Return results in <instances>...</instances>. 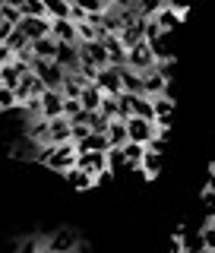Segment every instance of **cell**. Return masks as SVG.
Wrapping results in <instances>:
<instances>
[{"mask_svg": "<svg viewBox=\"0 0 215 253\" xmlns=\"http://www.w3.org/2000/svg\"><path fill=\"white\" fill-rule=\"evenodd\" d=\"M35 158L42 165H47L51 171L67 174V171L76 168V146H73V142H63V146H42Z\"/></svg>", "mask_w": 215, "mask_h": 253, "instance_id": "6da1fadb", "label": "cell"}, {"mask_svg": "<svg viewBox=\"0 0 215 253\" xmlns=\"http://www.w3.org/2000/svg\"><path fill=\"white\" fill-rule=\"evenodd\" d=\"M127 70H133V73H139V76L158 70V60H155L152 47H149L146 42H139L136 47H130V51H127Z\"/></svg>", "mask_w": 215, "mask_h": 253, "instance_id": "7a4b0ae2", "label": "cell"}, {"mask_svg": "<svg viewBox=\"0 0 215 253\" xmlns=\"http://www.w3.org/2000/svg\"><path fill=\"white\" fill-rule=\"evenodd\" d=\"M32 73L42 79V85H44L47 92H60L67 70L57 67V60H35V63H32Z\"/></svg>", "mask_w": 215, "mask_h": 253, "instance_id": "3957f363", "label": "cell"}, {"mask_svg": "<svg viewBox=\"0 0 215 253\" xmlns=\"http://www.w3.org/2000/svg\"><path fill=\"white\" fill-rule=\"evenodd\" d=\"M76 168L83 171V174H89V177H95V180L111 177V171H108V152H83V155H76Z\"/></svg>", "mask_w": 215, "mask_h": 253, "instance_id": "277c9868", "label": "cell"}, {"mask_svg": "<svg viewBox=\"0 0 215 253\" xmlns=\"http://www.w3.org/2000/svg\"><path fill=\"white\" fill-rule=\"evenodd\" d=\"M184 19H187V6H177V3H162V6H158V13L152 16V22L158 26L162 35H168L171 29H177Z\"/></svg>", "mask_w": 215, "mask_h": 253, "instance_id": "5b68a950", "label": "cell"}, {"mask_svg": "<svg viewBox=\"0 0 215 253\" xmlns=\"http://www.w3.org/2000/svg\"><path fill=\"white\" fill-rule=\"evenodd\" d=\"M127 133H130V142H139V146H152L158 139L155 124L142 121V117H130V121H127Z\"/></svg>", "mask_w": 215, "mask_h": 253, "instance_id": "8992f818", "label": "cell"}, {"mask_svg": "<svg viewBox=\"0 0 215 253\" xmlns=\"http://www.w3.org/2000/svg\"><path fill=\"white\" fill-rule=\"evenodd\" d=\"M95 85H98V92H101V95H111V98L124 95V85H121V70H114V67L98 70V76H95Z\"/></svg>", "mask_w": 215, "mask_h": 253, "instance_id": "52a82bcc", "label": "cell"}, {"mask_svg": "<svg viewBox=\"0 0 215 253\" xmlns=\"http://www.w3.org/2000/svg\"><path fill=\"white\" fill-rule=\"evenodd\" d=\"M152 111H155V130H158V136H165V133L171 130L174 101L168 98V95H162V98H152Z\"/></svg>", "mask_w": 215, "mask_h": 253, "instance_id": "ba28073f", "label": "cell"}, {"mask_svg": "<svg viewBox=\"0 0 215 253\" xmlns=\"http://www.w3.org/2000/svg\"><path fill=\"white\" fill-rule=\"evenodd\" d=\"M38 111H42V121H57L63 117V95L60 92H44L38 98Z\"/></svg>", "mask_w": 215, "mask_h": 253, "instance_id": "9c48e42d", "label": "cell"}, {"mask_svg": "<svg viewBox=\"0 0 215 253\" xmlns=\"http://www.w3.org/2000/svg\"><path fill=\"white\" fill-rule=\"evenodd\" d=\"M101 44H105V54H108V67H114V70L127 67V47L121 44V38L117 35H101Z\"/></svg>", "mask_w": 215, "mask_h": 253, "instance_id": "30bf717a", "label": "cell"}, {"mask_svg": "<svg viewBox=\"0 0 215 253\" xmlns=\"http://www.w3.org/2000/svg\"><path fill=\"white\" fill-rule=\"evenodd\" d=\"M142 95H146V98H162V95H168V76H165L162 70L146 73L142 76Z\"/></svg>", "mask_w": 215, "mask_h": 253, "instance_id": "8fae6325", "label": "cell"}, {"mask_svg": "<svg viewBox=\"0 0 215 253\" xmlns=\"http://www.w3.org/2000/svg\"><path fill=\"white\" fill-rule=\"evenodd\" d=\"M63 142H73V126L67 117L57 121H47V146H63Z\"/></svg>", "mask_w": 215, "mask_h": 253, "instance_id": "7c38bea8", "label": "cell"}, {"mask_svg": "<svg viewBox=\"0 0 215 253\" xmlns=\"http://www.w3.org/2000/svg\"><path fill=\"white\" fill-rule=\"evenodd\" d=\"M16 29L29 38V44L32 42H42V38H51V19H22Z\"/></svg>", "mask_w": 215, "mask_h": 253, "instance_id": "4fadbf2b", "label": "cell"}, {"mask_svg": "<svg viewBox=\"0 0 215 253\" xmlns=\"http://www.w3.org/2000/svg\"><path fill=\"white\" fill-rule=\"evenodd\" d=\"M76 247H79V237L70 231V228H60V231L47 241V253H76Z\"/></svg>", "mask_w": 215, "mask_h": 253, "instance_id": "5bb4252c", "label": "cell"}, {"mask_svg": "<svg viewBox=\"0 0 215 253\" xmlns=\"http://www.w3.org/2000/svg\"><path fill=\"white\" fill-rule=\"evenodd\" d=\"M51 38L57 44H79V35H76V26L70 19H54L51 22Z\"/></svg>", "mask_w": 215, "mask_h": 253, "instance_id": "9a60e30c", "label": "cell"}, {"mask_svg": "<svg viewBox=\"0 0 215 253\" xmlns=\"http://www.w3.org/2000/svg\"><path fill=\"white\" fill-rule=\"evenodd\" d=\"M76 146V155H83V152H108V136L105 133H89L83 142H73Z\"/></svg>", "mask_w": 215, "mask_h": 253, "instance_id": "2e32d148", "label": "cell"}, {"mask_svg": "<svg viewBox=\"0 0 215 253\" xmlns=\"http://www.w3.org/2000/svg\"><path fill=\"white\" fill-rule=\"evenodd\" d=\"M57 67L73 73L79 67V44H57Z\"/></svg>", "mask_w": 215, "mask_h": 253, "instance_id": "e0dca14e", "label": "cell"}, {"mask_svg": "<svg viewBox=\"0 0 215 253\" xmlns=\"http://www.w3.org/2000/svg\"><path fill=\"white\" fill-rule=\"evenodd\" d=\"M127 142H130L127 121H111V124H108V146H111V149H124Z\"/></svg>", "mask_w": 215, "mask_h": 253, "instance_id": "ac0fdd59", "label": "cell"}, {"mask_svg": "<svg viewBox=\"0 0 215 253\" xmlns=\"http://www.w3.org/2000/svg\"><path fill=\"white\" fill-rule=\"evenodd\" d=\"M79 101H83V111H89V114H98V108H101V101H105V95L98 92V85L89 83L83 89V95H79Z\"/></svg>", "mask_w": 215, "mask_h": 253, "instance_id": "d6986e66", "label": "cell"}, {"mask_svg": "<svg viewBox=\"0 0 215 253\" xmlns=\"http://www.w3.org/2000/svg\"><path fill=\"white\" fill-rule=\"evenodd\" d=\"M139 174H142V177H158V174H162V152H152V149L146 146V155H142Z\"/></svg>", "mask_w": 215, "mask_h": 253, "instance_id": "ffe728a7", "label": "cell"}, {"mask_svg": "<svg viewBox=\"0 0 215 253\" xmlns=\"http://www.w3.org/2000/svg\"><path fill=\"white\" fill-rule=\"evenodd\" d=\"M32 54H35V60H57V42L54 38L32 42Z\"/></svg>", "mask_w": 215, "mask_h": 253, "instance_id": "44dd1931", "label": "cell"}, {"mask_svg": "<svg viewBox=\"0 0 215 253\" xmlns=\"http://www.w3.org/2000/svg\"><path fill=\"white\" fill-rule=\"evenodd\" d=\"M22 19H47V6L44 0H19Z\"/></svg>", "mask_w": 215, "mask_h": 253, "instance_id": "7402d4cb", "label": "cell"}, {"mask_svg": "<svg viewBox=\"0 0 215 253\" xmlns=\"http://www.w3.org/2000/svg\"><path fill=\"white\" fill-rule=\"evenodd\" d=\"M121 85H124L127 95H142V76L127 70V67H121Z\"/></svg>", "mask_w": 215, "mask_h": 253, "instance_id": "603a6c76", "label": "cell"}, {"mask_svg": "<svg viewBox=\"0 0 215 253\" xmlns=\"http://www.w3.org/2000/svg\"><path fill=\"white\" fill-rule=\"evenodd\" d=\"M0 19L3 22H10V26L16 29L22 22V10H19V0H3L0 3Z\"/></svg>", "mask_w": 215, "mask_h": 253, "instance_id": "cb8c5ba5", "label": "cell"}, {"mask_svg": "<svg viewBox=\"0 0 215 253\" xmlns=\"http://www.w3.org/2000/svg\"><path fill=\"white\" fill-rule=\"evenodd\" d=\"M63 177H67V184L73 187V190H92L95 184H98V180H95V177H89V174H83L79 168L67 171V174H63Z\"/></svg>", "mask_w": 215, "mask_h": 253, "instance_id": "d4e9b609", "label": "cell"}, {"mask_svg": "<svg viewBox=\"0 0 215 253\" xmlns=\"http://www.w3.org/2000/svg\"><path fill=\"white\" fill-rule=\"evenodd\" d=\"M47 6V19H70V0H44Z\"/></svg>", "mask_w": 215, "mask_h": 253, "instance_id": "484cf974", "label": "cell"}, {"mask_svg": "<svg viewBox=\"0 0 215 253\" xmlns=\"http://www.w3.org/2000/svg\"><path fill=\"white\" fill-rule=\"evenodd\" d=\"M0 79H3V85H6L10 92H16V89H19V83H22V73H19V70H16L13 63H10V67H3V70H0Z\"/></svg>", "mask_w": 215, "mask_h": 253, "instance_id": "4316f807", "label": "cell"}, {"mask_svg": "<svg viewBox=\"0 0 215 253\" xmlns=\"http://www.w3.org/2000/svg\"><path fill=\"white\" fill-rule=\"evenodd\" d=\"M108 171H111V174H121V171H127L124 149H108Z\"/></svg>", "mask_w": 215, "mask_h": 253, "instance_id": "83f0119b", "label": "cell"}, {"mask_svg": "<svg viewBox=\"0 0 215 253\" xmlns=\"http://www.w3.org/2000/svg\"><path fill=\"white\" fill-rule=\"evenodd\" d=\"M6 47H10V51H13V57H16V54H22V51H26V47H29V38L22 35L19 29H13V35L6 38Z\"/></svg>", "mask_w": 215, "mask_h": 253, "instance_id": "f1b7e54d", "label": "cell"}, {"mask_svg": "<svg viewBox=\"0 0 215 253\" xmlns=\"http://www.w3.org/2000/svg\"><path fill=\"white\" fill-rule=\"evenodd\" d=\"M98 114L105 117L108 124H111V121H121V117H117V98H111V95H105V101H101Z\"/></svg>", "mask_w": 215, "mask_h": 253, "instance_id": "f546056e", "label": "cell"}, {"mask_svg": "<svg viewBox=\"0 0 215 253\" xmlns=\"http://www.w3.org/2000/svg\"><path fill=\"white\" fill-rule=\"evenodd\" d=\"M79 114H83V101L79 98H63V117L73 121V117H79Z\"/></svg>", "mask_w": 215, "mask_h": 253, "instance_id": "4dcf8cb0", "label": "cell"}, {"mask_svg": "<svg viewBox=\"0 0 215 253\" xmlns=\"http://www.w3.org/2000/svg\"><path fill=\"white\" fill-rule=\"evenodd\" d=\"M89 130L92 133H105V136H108V121L101 114H89Z\"/></svg>", "mask_w": 215, "mask_h": 253, "instance_id": "1f68e13d", "label": "cell"}, {"mask_svg": "<svg viewBox=\"0 0 215 253\" xmlns=\"http://www.w3.org/2000/svg\"><path fill=\"white\" fill-rule=\"evenodd\" d=\"M10 108H16V95L6 85H0V111H10Z\"/></svg>", "mask_w": 215, "mask_h": 253, "instance_id": "d6a6232c", "label": "cell"}, {"mask_svg": "<svg viewBox=\"0 0 215 253\" xmlns=\"http://www.w3.org/2000/svg\"><path fill=\"white\" fill-rule=\"evenodd\" d=\"M200 237H203V247H212L215 250V228L212 225H206L203 231H200Z\"/></svg>", "mask_w": 215, "mask_h": 253, "instance_id": "836d02e7", "label": "cell"}, {"mask_svg": "<svg viewBox=\"0 0 215 253\" xmlns=\"http://www.w3.org/2000/svg\"><path fill=\"white\" fill-rule=\"evenodd\" d=\"M10 63H13V51H10L6 44H0V70L10 67Z\"/></svg>", "mask_w": 215, "mask_h": 253, "instance_id": "e575fe53", "label": "cell"}, {"mask_svg": "<svg viewBox=\"0 0 215 253\" xmlns=\"http://www.w3.org/2000/svg\"><path fill=\"white\" fill-rule=\"evenodd\" d=\"M203 203H206V212H209V218H212L215 215V193H212V190L203 193Z\"/></svg>", "mask_w": 215, "mask_h": 253, "instance_id": "d590c367", "label": "cell"}, {"mask_svg": "<svg viewBox=\"0 0 215 253\" xmlns=\"http://www.w3.org/2000/svg\"><path fill=\"white\" fill-rule=\"evenodd\" d=\"M10 35H13V26L0 19V44H6V38H10Z\"/></svg>", "mask_w": 215, "mask_h": 253, "instance_id": "8d00e7d4", "label": "cell"}, {"mask_svg": "<svg viewBox=\"0 0 215 253\" xmlns=\"http://www.w3.org/2000/svg\"><path fill=\"white\" fill-rule=\"evenodd\" d=\"M206 190H212V193H215V168L209 171V187H206Z\"/></svg>", "mask_w": 215, "mask_h": 253, "instance_id": "74e56055", "label": "cell"}, {"mask_svg": "<svg viewBox=\"0 0 215 253\" xmlns=\"http://www.w3.org/2000/svg\"><path fill=\"white\" fill-rule=\"evenodd\" d=\"M200 253H215V250H212V247H203V250H200Z\"/></svg>", "mask_w": 215, "mask_h": 253, "instance_id": "f35d334b", "label": "cell"}, {"mask_svg": "<svg viewBox=\"0 0 215 253\" xmlns=\"http://www.w3.org/2000/svg\"><path fill=\"white\" fill-rule=\"evenodd\" d=\"M206 225H212V228H215V215H212V218H209V221H206Z\"/></svg>", "mask_w": 215, "mask_h": 253, "instance_id": "ab89813d", "label": "cell"}, {"mask_svg": "<svg viewBox=\"0 0 215 253\" xmlns=\"http://www.w3.org/2000/svg\"><path fill=\"white\" fill-rule=\"evenodd\" d=\"M0 85H3V79H0Z\"/></svg>", "mask_w": 215, "mask_h": 253, "instance_id": "60d3db41", "label": "cell"}, {"mask_svg": "<svg viewBox=\"0 0 215 253\" xmlns=\"http://www.w3.org/2000/svg\"><path fill=\"white\" fill-rule=\"evenodd\" d=\"M0 114H3V111H0Z\"/></svg>", "mask_w": 215, "mask_h": 253, "instance_id": "b9f144b4", "label": "cell"}, {"mask_svg": "<svg viewBox=\"0 0 215 253\" xmlns=\"http://www.w3.org/2000/svg\"><path fill=\"white\" fill-rule=\"evenodd\" d=\"M184 253H187V250H184Z\"/></svg>", "mask_w": 215, "mask_h": 253, "instance_id": "7bdbcfd3", "label": "cell"}]
</instances>
